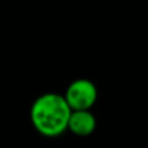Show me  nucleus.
I'll list each match as a JSON object with an SVG mask.
<instances>
[{
    "label": "nucleus",
    "instance_id": "nucleus-1",
    "mask_svg": "<svg viewBox=\"0 0 148 148\" xmlns=\"http://www.w3.org/2000/svg\"><path fill=\"white\" fill-rule=\"evenodd\" d=\"M72 114L64 95L47 92L34 100L30 108L33 127L46 138H57L68 130Z\"/></svg>",
    "mask_w": 148,
    "mask_h": 148
},
{
    "label": "nucleus",
    "instance_id": "nucleus-3",
    "mask_svg": "<svg viewBox=\"0 0 148 148\" xmlns=\"http://www.w3.org/2000/svg\"><path fill=\"white\" fill-rule=\"evenodd\" d=\"M96 129V118L90 110L72 112L68 123V130L77 136H88Z\"/></svg>",
    "mask_w": 148,
    "mask_h": 148
},
{
    "label": "nucleus",
    "instance_id": "nucleus-2",
    "mask_svg": "<svg viewBox=\"0 0 148 148\" xmlns=\"http://www.w3.org/2000/svg\"><path fill=\"white\" fill-rule=\"evenodd\" d=\"M64 97L72 112L90 110L97 100V88L90 79L79 78L68 86Z\"/></svg>",
    "mask_w": 148,
    "mask_h": 148
}]
</instances>
